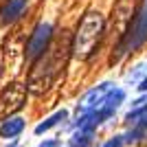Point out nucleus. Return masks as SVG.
I'll return each instance as SVG.
<instances>
[{
  "label": "nucleus",
  "mask_w": 147,
  "mask_h": 147,
  "mask_svg": "<svg viewBox=\"0 0 147 147\" xmlns=\"http://www.w3.org/2000/svg\"><path fill=\"white\" fill-rule=\"evenodd\" d=\"M70 53H73V35L68 31H61L57 37L53 35L46 51L37 59H33L35 64H33V70L29 75V81H26V90H31L33 94L46 92L64 70Z\"/></svg>",
  "instance_id": "nucleus-1"
},
{
  "label": "nucleus",
  "mask_w": 147,
  "mask_h": 147,
  "mask_svg": "<svg viewBox=\"0 0 147 147\" xmlns=\"http://www.w3.org/2000/svg\"><path fill=\"white\" fill-rule=\"evenodd\" d=\"M103 29H105V18L101 13L97 11L86 13L73 35V55H77L79 59L92 57V53L97 51L99 42H101Z\"/></svg>",
  "instance_id": "nucleus-2"
},
{
  "label": "nucleus",
  "mask_w": 147,
  "mask_h": 147,
  "mask_svg": "<svg viewBox=\"0 0 147 147\" xmlns=\"http://www.w3.org/2000/svg\"><path fill=\"white\" fill-rule=\"evenodd\" d=\"M145 42H147V0H143L138 11H136V16H134V20L129 22V26L123 33L121 44H119V53L114 59H121L125 53L141 49Z\"/></svg>",
  "instance_id": "nucleus-3"
},
{
  "label": "nucleus",
  "mask_w": 147,
  "mask_h": 147,
  "mask_svg": "<svg viewBox=\"0 0 147 147\" xmlns=\"http://www.w3.org/2000/svg\"><path fill=\"white\" fill-rule=\"evenodd\" d=\"M26 101V86L22 84H9L0 94V121L13 117Z\"/></svg>",
  "instance_id": "nucleus-4"
},
{
  "label": "nucleus",
  "mask_w": 147,
  "mask_h": 147,
  "mask_svg": "<svg viewBox=\"0 0 147 147\" xmlns=\"http://www.w3.org/2000/svg\"><path fill=\"white\" fill-rule=\"evenodd\" d=\"M53 35H55V33H53V24H51V22H40V24L33 29L29 42H26V57H29V59H37V57L46 51V46L51 44Z\"/></svg>",
  "instance_id": "nucleus-5"
},
{
  "label": "nucleus",
  "mask_w": 147,
  "mask_h": 147,
  "mask_svg": "<svg viewBox=\"0 0 147 147\" xmlns=\"http://www.w3.org/2000/svg\"><path fill=\"white\" fill-rule=\"evenodd\" d=\"M112 88V84H101V86H97V88H92V90H88L84 97H81V101H79V105H77V110H81V112H90V110H94L99 105V101L105 97V92Z\"/></svg>",
  "instance_id": "nucleus-6"
},
{
  "label": "nucleus",
  "mask_w": 147,
  "mask_h": 147,
  "mask_svg": "<svg viewBox=\"0 0 147 147\" xmlns=\"http://www.w3.org/2000/svg\"><path fill=\"white\" fill-rule=\"evenodd\" d=\"M29 7V0H7L5 7L0 9V22L2 24H11L24 13V9Z\"/></svg>",
  "instance_id": "nucleus-7"
},
{
  "label": "nucleus",
  "mask_w": 147,
  "mask_h": 147,
  "mask_svg": "<svg viewBox=\"0 0 147 147\" xmlns=\"http://www.w3.org/2000/svg\"><path fill=\"white\" fill-rule=\"evenodd\" d=\"M22 129H24V119L22 117H9L0 125V136L2 138H16Z\"/></svg>",
  "instance_id": "nucleus-8"
},
{
  "label": "nucleus",
  "mask_w": 147,
  "mask_h": 147,
  "mask_svg": "<svg viewBox=\"0 0 147 147\" xmlns=\"http://www.w3.org/2000/svg\"><path fill=\"white\" fill-rule=\"evenodd\" d=\"M145 136H147V110L134 121V127L129 129V134L123 136V138H125V143H132V141H143Z\"/></svg>",
  "instance_id": "nucleus-9"
},
{
  "label": "nucleus",
  "mask_w": 147,
  "mask_h": 147,
  "mask_svg": "<svg viewBox=\"0 0 147 147\" xmlns=\"http://www.w3.org/2000/svg\"><path fill=\"white\" fill-rule=\"evenodd\" d=\"M66 119H68V112H66V110L55 112L53 117H49L46 121H42L40 125H37V127H35V134H44V132H49L51 127H55V125H57L59 121H66Z\"/></svg>",
  "instance_id": "nucleus-10"
},
{
  "label": "nucleus",
  "mask_w": 147,
  "mask_h": 147,
  "mask_svg": "<svg viewBox=\"0 0 147 147\" xmlns=\"http://www.w3.org/2000/svg\"><path fill=\"white\" fill-rule=\"evenodd\" d=\"M92 143V129H79L70 138V147H88Z\"/></svg>",
  "instance_id": "nucleus-11"
},
{
  "label": "nucleus",
  "mask_w": 147,
  "mask_h": 147,
  "mask_svg": "<svg viewBox=\"0 0 147 147\" xmlns=\"http://www.w3.org/2000/svg\"><path fill=\"white\" fill-rule=\"evenodd\" d=\"M147 110V97H141V99H136L134 101V105H132V110H129V114H127V121L129 123H134L136 119L141 117L143 112Z\"/></svg>",
  "instance_id": "nucleus-12"
},
{
  "label": "nucleus",
  "mask_w": 147,
  "mask_h": 147,
  "mask_svg": "<svg viewBox=\"0 0 147 147\" xmlns=\"http://www.w3.org/2000/svg\"><path fill=\"white\" fill-rule=\"evenodd\" d=\"M123 145H125V138H123V136H114L110 141H105L101 147H123Z\"/></svg>",
  "instance_id": "nucleus-13"
},
{
  "label": "nucleus",
  "mask_w": 147,
  "mask_h": 147,
  "mask_svg": "<svg viewBox=\"0 0 147 147\" xmlns=\"http://www.w3.org/2000/svg\"><path fill=\"white\" fill-rule=\"evenodd\" d=\"M55 145H57L55 141H46V143H40L37 147H55Z\"/></svg>",
  "instance_id": "nucleus-14"
},
{
  "label": "nucleus",
  "mask_w": 147,
  "mask_h": 147,
  "mask_svg": "<svg viewBox=\"0 0 147 147\" xmlns=\"http://www.w3.org/2000/svg\"><path fill=\"white\" fill-rule=\"evenodd\" d=\"M138 88H141L143 92H147V75L143 77V81H141V86H138Z\"/></svg>",
  "instance_id": "nucleus-15"
}]
</instances>
